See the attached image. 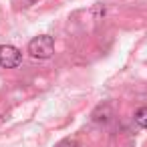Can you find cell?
<instances>
[{
    "instance_id": "obj_1",
    "label": "cell",
    "mask_w": 147,
    "mask_h": 147,
    "mask_svg": "<svg viewBox=\"0 0 147 147\" xmlns=\"http://www.w3.org/2000/svg\"><path fill=\"white\" fill-rule=\"evenodd\" d=\"M53 53H55V40H53V36H49V34L36 36V38H32V40L28 42V55H30L32 59L45 61V59H51Z\"/></svg>"
},
{
    "instance_id": "obj_2",
    "label": "cell",
    "mask_w": 147,
    "mask_h": 147,
    "mask_svg": "<svg viewBox=\"0 0 147 147\" xmlns=\"http://www.w3.org/2000/svg\"><path fill=\"white\" fill-rule=\"evenodd\" d=\"M22 61V53L12 47V45H2L0 47V67H4V69H14L18 67Z\"/></svg>"
},
{
    "instance_id": "obj_3",
    "label": "cell",
    "mask_w": 147,
    "mask_h": 147,
    "mask_svg": "<svg viewBox=\"0 0 147 147\" xmlns=\"http://www.w3.org/2000/svg\"><path fill=\"white\" fill-rule=\"evenodd\" d=\"M109 119H111V107L109 105H101V107L95 109V113H93L95 123H107Z\"/></svg>"
},
{
    "instance_id": "obj_4",
    "label": "cell",
    "mask_w": 147,
    "mask_h": 147,
    "mask_svg": "<svg viewBox=\"0 0 147 147\" xmlns=\"http://www.w3.org/2000/svg\"><path fill=\"white\" fill-rule=\"evenodd\" d=\"M135 123L143 129H147V107H139L135 111Z\"/></svg>"
},
{
    "instance_id": "obj_5",
    "label": "cell",
    "mask_w": 147,
    "mask_h": 147,
    "mask_svg": "<svg viewBox=\"0 0 147 147\" xmlns=\"http://www.w3.org/2000/svg\"><path fill=\"white\" fill-rule=\"evenodd\" d=\"M57 147H79V143H77L75 139H63Z\"/></svg>"
},
{
    "instance_id": "obj_6",
    "label": "cell",
    "mask_w": 147,
    "mask_h": 147,
    "mask_svg": "<svg viewBox=\"0 0 147 147\" xmlns=\"http://www.w3.org/2000/svg\"><path fill=\"white\" fill-rule=\"evenodd\" d=\"M28 2H36V0H28Z\"/></svg>"
}]
</instances>
